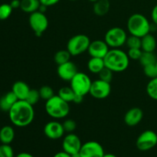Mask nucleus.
<instances>
[{
	"label": "nucleus",
	"mask_w": 157,
	"mask_h": 157,
	"mask_svg": "<svg viewBox=\"0 0 157 157\" xmlns=\"http://www.w3.org/2000/svg\"><path fill=\"white\" fill-rule=\"evenodd\" d=\"M144 112L140 107H132L124 115V123L129 127H135L142 121Z\"/></svg>",
	"instance_id": "obj_16"
},
{
	"label": "nucleus",
	"mask_w": 157,
	"mask_h": 157,
	"mask_svg": "<svg viewBox=\"0 0 157 157\" xmlns=\"http://www.w3.org/2000/svg\"><path fill=\"white\" fill-rule=\"evenodd\" d=\"M140 63L143 67L149 65V64H156L157 61V58L154 52H143L142 55L140 57V59L139 60Z\"/></svg>",
	"instance_id": "obj_26"
},
{
	"label": "nucleus",
	"mask_w": 157,
	"mask_h": 157,
	"mask_svg": "<svg viewBox=\"0 0 157 157\" xmlns=\"http://www.w3.org/2000/svg\"><path fill=\"white\" fill-rule=\"evenodd\" d=\"M30 28L37 37H40L48 28V19L45 14L37 11L30 14L29 18Z\"/></svg>",
	"instance_id": "obj_8"
},
{
	"label": "nucleus",
	"mask_w": 157,
	"mask_h": 157,
	"mask_svg": "<svg viewBox=\"0 0 157 157\" xmlns=\"http://www.w3.org/2000/svg\"><path fill=\"white\" fill-rule=\"evenodd\" d=\"M151 18L152 21H153V23H154L155 25H157V5H156V6L153 8V9H152Z\"/></svg>",
	"instance_id": "obj_38"
},
{
	"label": "nucleus",
	"mask_w": 157,
	"mask_h": 157,
	"mask_svg": "<svg viewBox=\"0 0 157 157\" xmlns=\"http://www.w3.org/2000/svg\"><path fill=\"white\" fill-rule=\"evenodd\" d=\"M144 73L146 76L150 78V79L156 78V77H157V69L156 67V64L144 66Z\"/></svg>",
	"instance_id": "obj_33"
},
{
	"label": "nucleus",
	"mask_w": 157,
	"mask_h": 157,
	"mask_svg": "<svg viewBox=\"0 0 157 157\" xmlns=\"http://www.w3.org/2000/svg\"><path fill=\"white\" fill-rule=\"evenodd\" d=\"M0 157H15L14 151L10 144L0 145Z\"/></svg>",
	"instance_id": "obj_32"
},
{
	"label": "nucleus",
	"mask_w": 157,
	"mask_h": 157,
	"mask_svg": "<svg viewBox=\"0 0 157 157\" xmlns=\"http://www.w3.org/2000/svg\"><path fill=\"white\" fill-rule=\"evenodd\" d=\"M64 129L63 124L57 121L48 122L44 127V133L48 139L56 140L61 139L64 135Z\"/></svg>",
	"instance_id": "obj_13"
},
{
	"label": "nucleus",
	"mask_w": 157,
	"mask_h": 157,
	"mask_svg": "<svg viewBox=\"0 0 157 157\" xmlns=\"http://www.w3.org/2000/svg\"><path fill=\"white\" fill-rule=\"evenodd\" d=\"M81 139L75 133H67L64 137L62 141V149L66 153L70 155L79 153L82 147Z\"/></svg>",
	"instance_id": "obj_11"
},
{
	"label": "nucleus",
	"mask_w": 157,
	"mask_h": 157,
	"mask_svg": "<svg viewBox=\"0 0 157 157\" xmlns=\"http://www.w3.org/2000/svg\"><path fill=\"white\" fill-rule=\"evenodd\" d=\"M105 67L113 72H123L130 64V58L127 52L121 48H110L104 58Z\"/></svg>",
	"instance_id": "obj_2"
},
{
	"label": "nucleus",
	"mask_w": 157,
	"mask_h": 157,
	"mask_svg": "<svg viewBox=\"0 0 157 157\" xmlns=\"http://www.w3.org/2000/svg\"><path fill=\"white\" fill-rule=\"evenodd\" d=\"M76 94L71 87H63L58 90V95L67 103L73 102V100Z\"/></svg>",
	"instance_id": "obj_24"
},
{
	"label": "nucleus",
	"mask_w": 157,
	"mask_h": 157,
	"mask_svg": "<svg viewBox=\"0 0 157 157\" xmlns=\"http://www.w3.org/2000/svg\"><path fill=\"white\" fill-rule=\"evenodd\" d=\"M15 157H34L32 154L29 153H26V152H22V153H18V155H16Z\"/></svg>",
	"instance_id": "obj_42"
},
{
	"label": "nucleus",
	"mask_w": 157,
	"mask_h": 157,
	"mask_svg": "<svg viewBox=\"0 0 157 157\" xmlns=\"http://www.w3.org/2000/svg\"><path fill=\"white\" fill-rule=\"evenodd\" d=\"M110 49V47L104 40H94L90 41L87 52L89 55L93 58H104Z\"/></svg>",
	"instance_id": "obj_14"
},
{
	"label": "nucleus",
	"mask_w": 157,
	"mask_h": 157,
	"mask_svg": "<svg viewBox=\"0 0 157 157\" xmlns=\"http://www.w3.org/2000/svg\"><path fill=\"white\" fill-rule=\"evenodd\" d=\"M38 90H39L41 99L44 100L45 101H48V100L51 99L52 97L55 96V92H54V90L52 89V87H50V86H48V85L42 86V87H41Z\"/></svg>",
	"instance_id": "obj_28"
},
{
	"label": "nucleus",
	"mask_w": 157,
	"mask_h": 157,
	"mask_svg": "<svg viewBox=\"0 0 157 157\" xmlns=\"http://www.w3.org/2000/svg\"><path fill=\"white\" fill-rule=\"evenodd\" d=\"M71 157H81V156L79 153H75V154L71 155Z\"/></svg>",
	"instance_id": "obj_45"
},
{
	"label": "nucleus",
	"mask_w": 157,
	"mask_h": 157,
	"mask_svg": "<svg viewBox=\"0 0 157 157\" xmlns=\"http://www.w3.org/2000/svg\"><path fill=\"white\" fill-rule=\"evenodd\" d=\"M127 27L130 35L142 38L144 35L150 33L151 23L145 15L135 13L129 17Z\"/></svg>",
	"instance_id": "obj_4"
},
{
	"label": "nucleus",
	"mask_w": 157,
	"mask_h": 157,
	"mask_svg": "<svg viewBox=\"0 0 157 157\" xmlns=\"http://www.w3.org/2000/svg\"><path fill=\"white\" fill-rule=\"evenodd\" d=\"M90 43V40L87 35L78 34L72 36L68 40L67 43V50L71 56H78L87 52Z\"/></svg>",
	"instance_id": "obj_5"
},
{
	"label": "nucleus",
	"mask_w": 157,
	"mask_h": 157,
	"mask_svg": "<svg viewBox=\"0 0 157 157\" xmlns=\"http://www.w3.org/2000/svg\"><path fill=\"white\" fill-rule=\"evenodd\" d=\"M15 139V130L12 126L6 125L0 129V142L2 144H10Z\"/></svg>",
	"instance_id": "obj_20"
},
{
	"label": "nucleus",
	"mask_w": 157,
	"mask_h": 157,
	"mask_svg": "<svg viewBox=\"0 0 157 157\" xmlns=\"http://www.w3.org/2000/svg\"><path fill=\"white\" fill-rule=\"evenodd\" d=\"M113 72L111 70L105 67L98 74V76H99V78L101 80L110 83V81L113 79Z\"/></svg>",
	"instance_id": "obj_34"
},
{
	"label": "nucleus",
	"mask_w": 157,
	"mask_h": 157,
	"mask_svg": "<svg viewBox=\"0 0 157 157\" xmlns=\"http://www.w3.org/2000/svg\"><path fill=\"white\" fill-rule=\"evenodd\" d=\"M110 3L109 0H98L94 3L93 11L98 16H104L110 11Z\"/></svg>",
	"instance_id": "obj_22"
},
{
	"label": "nucleus",
	"mask_w": 157,
	"mask_h": 157,
	"mask_svg": "<svg viewBox=\"0 0 157 157\" xmlns=\"http://www.w3.org/2000/svg\"><path fill=\"white\" fill-rule=\"evenodd\" d=\"M41 2L39 0H21L20 9L22 12L32 14L38 11Z\"/></svg>",
	"instance_id": "obj_23"
},
{
	"label": "nucleus",
	"mask_w": 157,
	"mask_h": 157,
	"mask_svg": "<svg viewBox=\"0 0 157 157\" xmlns=\"http://www.w3.org/2000/svg\"><path fill=\"white\" fill-rule=\"evenodd\" d=\"M41 4L44 5L47 7H51V6H55L56 4H58L61 0H39Z\"/></svg>",
	"instance_id": "obj_37"
},
{
	"label": "nucleus",
	"mask_w": 157,
	"mask_h": 157,
	"mask_svg": "<svg viewBox=\"0 0 157 157\" xmlns=\"http://www.w3.org/2000/svg\"><path fill=\"white\" fill-rule=\"evenodd\" d=\"M13 9L10 4L3 3L0 5V20H6L12 15Z\"/></svg>",
	"instance_id": "obj_29"
},
{
	"label": "nucleus",
	"mask_w": 157,
	"mask_h": 157,
	"mask_svg": "<svg viewBox=\"0 0 157 157\" xmlns=\"http://www.w3.org/2000/svg\"><path fill=\"white\" fill-rule=\"evenodd\" d=\"M126 44L129 48H141V38L130 35L127 37Z\"/></svg>",
	"instance_id": "obj_31"
},
{
	"label": "nucleus",
	"mask_w": 157,
	"mask_h": 157,
	"mask_svg": "<svg viewBox=\"0 0 157 157\" xmlns=\"http://www.w3.org/2000/svg\"><path fill=\"white\" fill-rule=\"evenodd\" d=\"M53 157H71V155H70L69 153H66L65 151L63 150V151H60L58 153H55Z\"/></svg>",
	"instance_id": "obj_41"
},
{
	"label": "nucleus",
	"mask_w": 157,
	"mask_h": 157,
	"mask_svg": "<svg viewBox=\"0 0 157 157\" xmlns=\"http://www.w3.org/2000/svg\"><path fill=\"white\" fill-rule=\"evenodd\" d=\"M156 69H157V61L156 62Z\"/></svg>",
	"instance_id": "obj_48"
},
{
	"label": "nucleus",
	"mask_w": 157,
	"mask_h": 157,
	"mask_svg": "<svg viewBox=\"0 0 157 157\" xmlns=\"http://www.w3.org/2000/svg\"><path fill=\"white\" fill-rule=\"evenodd\" d=\"M48 8V7H47V6H44V5L41 4L39 9H38V11H39V12H43V13H44V12H46V10H47Z\"/></svg>",
	"instance_id": "obj_43"
},
{
	"label": "nucleus",
	"mask_w": 157,
	"mask_h": 157,
	"mask_svg": "<svg viewBox=\"0 0 157 157\" xmlns=\"http://www.w3.org/2000/svg\"><path fill=\"white\" fill-rule=\"evenodd\" d=\"M18 101L16 95L11 90L0 98V110L4 112H9L11 107Z\"/></svg>",
	"instance_id": "obj_18"
},
{
	"label": "nucleus",
	"mask_w": 157,
	"mask_h": 157,
	"mask_svg": "<svg viewBox=\"0 0 157 157\" xmlns=\"http://www.w3.org/2000/svg\"><path fill=\"white\" fill-rule=\"evenodd\" d=\"M105 67L104 58L90 57L87 62V69L89 71L94 75H98L102 69Z\"/></svg>",
	"instance_id": "obj_21"
},
{
	"label": "nucleus",
	"mask_w": 157,
	"mask_h": 157,
	"mask_svg": "<svg viewBox=\"0 0 157 157\" xmlns=\"http://www.w3.org/2000/svg\"><path fill=\"white\" fill-rule=\"evenodd\" d=\"M9 4L13 9H18V8H20V6H21V0H12Z\"/></svg>",
	"instance_id": "obj_39"
},
{
	"label": "nucleus",
	"mask_w": 157,
	"mask_h": 157,
	"mask_svg": "<svg viewBox=\"0 0 157 157\" xmlns=\"http://www.w3.org/2000/svg\"><path fill=\"white\" fill-rule=\"evenodd\" d=\"M30 87L25 82L18 81L12 85V91L16 95L18 100H25L30 91Z\"/></svg>",
	"instance_id": "obj_17"
},
{
	"label": "nucleus",
	"mask_w": 157,
	"mask_h": 157,
	"mask_svg": "<svg viewBox=\"0 0 157 157\" xmlns=\"http://www.w3.org/2000/svg\"><path fill=\"white\" fill-rule=\"evenodd\" d=\"M78 72L77 65L71 61L58 65V68H57V74L58 77L62 81H69V82L71 81L72 78L75 76Z\"/></svg>",
	"instance_id": "obj_15"
},
{
	"label": "nucleus",
	"mask_w": 157,
	"mask_h": 157,
	"mask_svg": "<svg viewBox=\"0 0 157 157\" xmlns=\"http://www.w3.org/2000/svg\"><path fill=\"white\" fill-rule=\"evenodd\" d=\"M103 157H117V156L113 153H105Z\"/></svg>",
	"instance_id": "obj_44"
},
{
	"label": "nucleus",
	"mask_w": 157,
	"mask_h": 157,
	"mask_svg": "<svg viewBox=\"0 0 157 157\" xmlns=\"http://www.w3.org/2000/svg\"><path fill=\"white\" fill-rule=\"evenodd\" d=\"M89 2H93V3H94V2H98V0H88Z\"/></svg>",
	"instance_id": "obj_46"
},
{
	"label": "nucleus",
	"mask_w": 157,
	"mask_h": 157,
	"mask_svg": "<svg viewBox=\"0 0 157 157\" xmlns=\"http://www.w3.org/2000/svg\"><path fill=\"white\" fill-rule=\"evenodd\" d=\"M156 46V39L152 34L149 33L141 38V49L143 52H154Z\"/></svg>",
	"instance_id": "obj_19"
},
{
	"label": "nucleus",
	"mask_w": 157,
	"mask_h": 157,
	"mask_svg": "<svg viewBox=\"0 0 157 157\" xmlns=\"http://www.w3.org/2000/svg\"><path fill=\"white\" fill-rule=\"evenodd\" d=\"M71 57L72 56L67 49L66 50H60L55 54L54 61L58 65H60V64H64V63L70 61Z\"/></svg>",
	"instance_id": "obj_25"
},
{
	"label": "nucleus",
	"mask_w": 157,
	"mask_h": 157,
	"mask_svg": "<svg viewBox=\"0 0 157 157\" xmlns=\"http://www.w3.org/2000/svg\"><path fill=\"white\" fill-rule=\"evenodd\" d=\"M62 124H63V127H64L65 133H73V132L76 130L77 124L74 120L72 119L65 120Z\"/></svg>",
	"instance_id": "obj_35"
},
{
	"label": "nucleus",
	"mask_w": 157,
	"mask_h": 157,
	"mask_svg": "<svg viewBox=\"0 0 157 157\" xmlns=\"http://www.w3.org/2000/svg\"><path fill=\"white\" fill-rule=\"evenodd\" d=\"M40 99H41V97H40L39 90L36 89H30V91L25 101L29 103L31 105L34 106L39 101Z\"/></svg>",
	"instance_id": "obj_30"
},
{
	"label": "nucleus",
	"mask_w": 157,
	"mask_h": 157,
	"mask_svg": "<svg viewBox=\"0 0 157 157\" xmlns=\"http://www.w3.org/2000/svg\"><path fill=\"white\" fill-rule=\"evenodd\" d=\"M44 109L47 114L55 120L64 119L70 112L69 103L61 99L58 95H55L46 101Z\"/></svg>",
	"instance_id": "obj_3"
},
{
	"label": "nucleus",
	"mask_w": 157,
	"mask_h": 157,
	"mask_svg": "<svg viewBox=\"0 0 157 157\" xmlns=\"http://www.w3.org/2000/svg\"><path fill=\"white\" fill-rule=\"evenodd\" d=\"M111 92L110 83L99 79L92 81L90 90V94L94 98L98 100H103L109 97Z\"/></svg>",
	"instance_id": "obj_10"
},
{
	"label": "nucleus",
	"mask_w": 157,
	"mask_h": 157,
	"mask_svg": "<svg viewBox=\"0 0 157 157\" xmlns=\"http://www.w3.org/2000/svg\"><path fill=\"white\" fill-rule=\"evenodd\" d=\"M33 107L25 100H18L8 112L12 124L18 127L30 125L35 118Z\"/></svg>",
	"instance_id": "obj_1"
},
{
	"label": "nucleus",
	"mask_w": 157,
	"mask_h": 157,
	"mask_svg": "<svg viewBox=\"0 0 157 157\" xmlns=\"http://www.w3.org/2000/svg\"><path fill=\"white\" fill-rule=\"evenodd\" d=\"M147 94L151 99L157 101V77L150 79L147 85Z\"/></svg>",
	"instance_id": "obj_27"
},
{
	"label": "nucleus",
	"mask_w": 157,
	"mask_h": 157,
	"mask_svg": "<svg viewBox=\"0 0 157 157\" xmlns=\"http://www.w3.org/2000/svg\"><path fill=\"white\" fill-rule=\"evenodd\" d=\"M91 84V79L87 74L78 71L70 81V87L76 94L84 97L90 93Z\"/></svg>",
	"instance_id": "obj_7"
},
{
	"label": "nucleus",
	"mask_w": 157,
	"mask_h": 157,
	"mask_svg": "<svg viewBox=\"0 0 157 157\" xmlns=\"http://www.w3.org/2000/svg\"><path fill=\"white\" fill-rule=\"evenodd\" d=\"M69 1H71V2H75V1H78V0H69Z\"/></svg>",
	"instance_id": "obj_47"
},
{
	"label": "nucleus",
	"mask_w": 157,
	"mask_h": 157,
	"mask_svg": "<svg viewBox=\"0 0 157 157\" xmlns=\"http://www.w3.org/2000/svg\"><path fill=\"white\" fill-rule=\"evenodd\" d=\"M83 101H84V97L78 94H75V98L73 100V102L76 104H81L83 102Z\"/></svg>",
	"instance_id": "obj_40"
},
{
	"label": "nucleus",
	"mask_w": 157,
	"mask_h": 157,
	"mask_svg": "<svg viewBox=\"0 0 157 157\" xmlns=\"http://www.w3.org/2000/svg\"><path fill=\"white\" fill-rule=\"evenodd\" d=\"M79 153L81 157H103L105 154L101 144L97 141H88L83 144Z\"/></svg>",
	"instance_id": "obj_12"
},
{
	"label": "nucleus",
	"mask_w": 157,
	"mask_h": 157,
	"mask_svg": "<svg viewBox=\"0 0 157 157\" xmlns=\"http://www.w3.org/2000/svg\"><path fill=\"white\" fill-rule=\"evenodd\" d=\"M142 54L143 51L141 48H129L127 52V55L130 60H133V61H139Z\"/></svg>",
	"instance_id": "obj_36"
},
{
	"label": "nucleus",
	"mask_w": 157,
	"mask_h": 157,
	"mask_svg": "<svg viewBox=\"0 0 157 157\" xmlns=\"http://www.w3.org/2000/svg\"><path fill=\"white\" fill-rule=\"evenodd\" d=\"M127 32L121 27H113L108 29L104 35V41L110 48H121L126 44L127 39Z\"/></svg>",
	"instance_id": "obj_6"
},
{
	"label": "nucleus",
	"mask_w": 157,
	"mask_h": 157,
	"mask_svg": "<svg viewBox=\"0 0 157 157\" xmlns=\"http://www.w3.org/2000/svg\"><path fill=\"white\" fill-rule=\"evenodd\" d=\"M136 145L140 151L145 152L152 150L157 145V133L153 130H145L137 137Z\"/></svg>",
	"instance_id": "obj_9"
}]
</instances>
